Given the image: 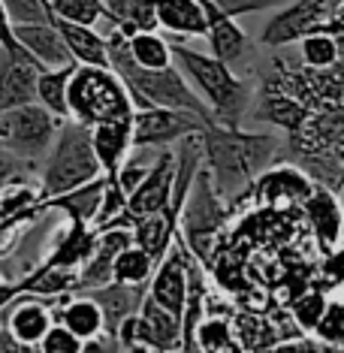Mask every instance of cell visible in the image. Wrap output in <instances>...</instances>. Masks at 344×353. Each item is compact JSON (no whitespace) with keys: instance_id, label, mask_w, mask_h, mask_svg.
Returning a JSON list of instances; mask_svg holds the SVG:
<instances>
[{"instance_id":"obj_1","label":"cell","mask_w":344,"mask_h":353,"mask_svg":"<svg viewBox=\"0 0 344 353\" xmlns=\"http://www.w3.org/2000/svg\"><path fill=\"white\" fill-rule=\"evenodd\" d=\"M196 139L203 151V170L209 172L212 188L230 208L269 166L278 163L284 151V142L275 133H251L242 127L205 124Z\"/></svg>"},{"instance_id":"obj_2","label":"cell","mask_w":344,"mask_h":353,"mask_svg":"<svg viewBox=\"0 0 344 353\" xmlns=\"http://www.w3.org/2000/svg\"><path fill=\"white\" fill-rule=\"evenodd\" d=\"M172 63L196 91V97L212 112L214 124L221 127H242L247 109L254 100V79L236 76L230 63H221L209 52H196L181 39H170Z\"/></svg>"},{"instance_id":"obj_3","label":"cell","mask_w":344,"mask_h":353,"mask_svg":"<svg viewBox=\"0 0 344 353\" xmlns=\"http://www.w3.org/2000/svg\"><path fill=\"white\" fill-rule=\"evenodd\" d=\"M100 175L103 170L91 145V127L63 121L58 127V136H54L49 154L43 157V170H39V181H37L39 203L82 188V184L100 179Z\"/></svg>"},{"instance_id":"obj_4","label":"cell","mask_w":344,"mask_h":353,"mask_svg":"<svg viewBox=\"0 0 344 353\" xmlns=\"http://www.w3.org/2000/svg\"><path fill=\"white\" fill-rule=\"evenodd\" d=\"M133 103L124 82L109 67H76L67 85L70 121L97 127L133 118Z\"/></svg>"},{"instance_id":"obj_5","label":"cell","mask_w":344,"mask_h":353,"mask_svg":"<svg viewBox=\"0 0 344 353\" xmlns=\"http://www.w3.org/2000/svg\"><path fill=\"white\" fill-rule=\"evenodd\" d=\"M230 221V205L218 196V190L212 188L209 172L199 166L194 184L188 190L185 208H181L179 218V239L185 242V248L194 254V260L199 266H209L214 263L218 254V242H221V230Z\"/></svg>"},{"instance_id":"obj_6","label":"cell","mask_w":344,"mask_h":353,"mask_svg":"<svg viewBox=\"0 0 344 353\" xmlns=\"http://www.w3.org/2000/svg\"><path fill=\"white\" fill-rule=\"evenodd\" d=\"M61 124H63L61 118L45 112L39 103L6 109L0 112V151L21 160V163L37 166L39 160L49 154Z\"/></svg>"},{"instance_id":"obj_7","label":"cell","mask_w":344,"mask_h":353,"mask_svg":"<svg viewBox=\"0 0 344 353\" xmlns=\"http://www.w3.org/2000/svg\"><path fill=\"white\" fill-rule=\"evenodd\" d=\"M332 19L330 0H290L287 6L275 10V15L260 30L263 49H284V46L299 43L302 37L323 30Z\"/></svg>"},{"instance_id":"obj_8","label":"cell","mask_w":344,"mask_h":353,"mask_svg":"<svg viewBox=\"0 0 344 353\" xmlns=\"http://www.w3.org/2000/svg\"><path fill=\"white\" fill-rule=\"evenodd\" d=\"M205 127L203 118L179 109H139L133 112V148L163 151L175 142L196 136Z\"/></svg>"},{"instance_id":"obj_9","label":"cell","mask_w":344,"mask_h":353,"mask_svg":"<svg viewBox=\"0 0 344 353\" xmlns=\"http://www.w3.org/2000/svg\"><path fill=\"white\" fill-rule=\"evenodd\" d=\"M61 299H43V296H30V293L15 296V299L0 311L3 332L10 335L15 344L37 347L39 339H43V335L49 332V326L54 323V305Z\"/></svg>"},{"instance_id":"obj_10","label":"cell","mask_w":344,"mask_h":353,"mask_svg":"<svg viewBox=\"0 0 344 353\" xmlns=\"http://www.w3.org/2000/svg\"><path fill=\"white\" fill-rule=\"evenodd\" d=\"M190 263H194V254H190L185 248V242L175 236L172 248L154 266V275L148 281V299H154L157 305H163L166 311H172V314L181 317V308H185V299H188Z\"/></svg>"},{"instance_id":"obj_11","label":"cell","mask_w":344,"mask_h":353,"mask_svg":"<svg viewBox=\"0 0 344 353\" xmlns=\"http://www.w3.org/2000/svg\"><path fill=\"white\" fill-rule=\"evenodd\" d=\"M172 181H175V148H163L157 151L154 163H151L145 179L139 181V188L127 196V227L139 218L163 212L172 196Z\"/></svg>"},{"instance_id":"obj_12","label":"cell","mask_w":344,"mask_h":353,"mask_svg":"<svg viewBox=\"0 0 344 353\" xmlns=\"http://www.w3.org/2000/svg\"><path fill=\"white\" fill-rule=\"evenodd\" d=\"M311 190H314V181L296 163H275L247 188V194L266 208H293L305 203Z\"/></svg>"},{"instance_id":"obj_13","label":"cell","mask_w":344,"mask_h":353,"mask_svg":"<svg viewBox=\"0 0 344 353\" xmlns=\"http://www.w3.org/2000/svg\"><path fill=\"white\" fill-rule=\"evenodd\" d=\"M247 112H254V121L275 124V127H281L287 136H293L311 115L299 100L284 91L272 70L260 79V88H254V100H251V109Z\"/></svg>"},{"instance_id":"obj_14","label":"cell","mask_w":344,"mask_h":353,"mask_svg":"<svg viewBox=\"0 0 344 353\" xmlns=\"http://www.w3.org/2000/svg\"><path fill=\"white\" fill-rule=\"evenodd\" d=\"M43 67L30 54L0 52V112L37 103V76Z\"/></svg>"},{"instance_id":"obj_15","label":"cell","mask_w":344,"mask_h":353,"mask_svg":"<svg viewBox=\"0 0 344 353\" xmlns=\"http://www.w3.org/2000/svg\"><path fill=\"white\" fill-rule=\"evenodd\" d=\"M302 214H305L311 232H314L317 245L323 254H335L341 245V221H344V208L338 203V194L314 184V190L308 194V199L302 203Z\"/></svg>"},{"instance_id":"obj_16","label":"cell","mask_w":344,"mask_h":353,"mask_svg":"<svg viewBox=\"0 0 344 353\" xmlns=\"http://www.w3.org/2000/svg\"><path fill=\"white\" fill-rule=\"evenodd\" d=\"M205 12V39H209V54L218 58L221 63L233 67L236 61H242L247 52L254 49V39L236 25V19L223 15L212 0H199Z\"/></svg>"},{"instance_id":"obj_17","label":"cell","mask_w":344,"mask_h":353,"mask_svg":"<svg viewBox=\"0 0 344 353\" xmlns=\"http://www.w3.org/2000/svg\"><path fill=\"white\" fill-rule=\"evenodd\" d=\"M127 245H133V232L124 227H112V230H97V239H94L91 256L82 263L79 269V287L76 293L82 290H94V287H103L112 281V263L115 256L124 251Z\"/></svg>"},{"instance_id":"obj_18","label":"cell","mask_w":344,"mask_h":353,"mask_svg":"<svg viewBox=\"0 0 344 353\" xmlns=\"http://www.w3.org/2000/svg\"><path fill=\"white\" fill-rule=\"evenodd\" d=\"M82 293L100 308L103 335L115 339L124 320H130L136 311H139V305H142V299H145L148 287H130V284H115V281H109V284L94 287V290H82Z\"/></svg>"},{"instance_id":"obj_19","label":"cell","mask_w":344,"mask_h":353,"mask_svg":"<svg viewBox=\"0 0 344 353\" xmlns=\"http://www.w3.org/2000/svg\"><path fill=\"white\" fill-rule=\"evenodd\" d=\"M15 43L25 49L43 70H54V67H67L73 63L67 46L58 34V28L52 21H34V25H12Z\"/></svg>"},{"instance_id":"obj_20","label":"cell","mask_w":344,"mask_h":353,"mask_svg":"<svg viewBox=\"0 0 344 353\" xmlns=\"http://www.w3.org/2000/svg\"><path fill=\"white\" fill-rule=\"evenodd\" d=\"M91 145H94V154H97L103 175L115 179V172L121 170L127 154L133 151V118L91 127Z\"/></svg>"},{"instance_id":"obj_21","label":"cell","mask_w":344,"mask_h":353,"mask_svg":"<svg viewBox=\"0 0 344 353\" xmlns=\"http://www.w3.org/2000/svg\"><path fill=\"white\" fill-rule=\"evenodd\" d=\"M103 190H106V175L100 179L82 184L76 190H67L61 196H52V199H43L39 208H54V212H63L67 214V223H79V227H94L97 223V214H100V203H103Z\"/></svg>"},{"instance_id":"obj_22","label":"cell","mask_w":344,"mask_h":353,"mask_svg":"<svg viewBox=\"0 0 344 353\" xmlns=\"http://www.w3.org/2000/svg\"><path fill=\"white\" fill-rule=\"evenodd\" d=\"M154 21L172 39L205 37V12L199 0H154Z\"/></svg>"},{"instance_id":"obj_23","label":"cell","mask_w":344,"mask_h":353,"mask_svg":"<svg viewBox=\"0 0 344 353\" xmlns=\"http://www.w3.org/2000/svg\"><path fill=\"white\" fill-rule=\"evenodd\" d=\"M54 323L76 335L79 341H94L103 335V314L85 293H70L54 305Z\"/></svg>"},{"instance_id":"obj_24","label":"cell","mask_w":344,"mask_h":353,"mask_svg":"<svg viewBox=\"0 0 344 353\" xmlns=\"http://www.w3.org/2000/svg\"><path fill=\"white\" fill-rule=\"evenodd\" d=\"M52 25L58 28V34L76 67H109L106 34H100L97 28L70 25V21H52Z\"/></svg>"},{"instance_id":"obj_25","label":"cell","mask_w":344,"mask_h":353,"mask_svg":"<svg viewBox=\"0 0 344 353\" xmlns=\"http://www.w3.org/2000/svg\"><path fill=\"white\" fill-rule=\"evenodd\" d=\"M106 21L121 37H133L139 30H157L154 0H103Z\"/></svg>"},{"instance_id":"obj_26","label":"cell","mask_w":344,"mask_h":353,"mask_svg":"<svg viewBox=\"0 0 344 353\" xmlns=\"http://www.w3.org/2000/svg\"><path fill=\"white\" fill-rule=\"evenodd\" d=\"M76 63H67V67H54V70H43L37 76V103L45 112H52L61 121H70L67 115V85L70 76H73Z\"/></svg>"},{"instance_id":"obj_27","label":"cell","mask_w":344,"mask_h":353,"mask_svg":"<svg viewBox=\"0 0 344 353\" xmlns=\"http://www.w3.org/2000/svg\"><path fill=\"white\" fill-rule=\"evenodd\" d=\"M127 54L139 70H166L172 67L170 39H163L157 30H139L127 37Z\"/></svg>"},{"instance_id":"obj_28","label":"cell","mask_w":344,"mask_h":353,"mask_svg":"<svg viewBox=\"0 0 344 353\" xmlns=\"http://www.w3.org/2000/svg\"><path fill=\"white\" fill-rule=\"evenodd\" d=\"M233 335L245 353H269L278 341H284V335L275 329V323L254 314H239L233 320Z\"/></svg>"},{"instance_id":"obj_29","label":"cell","mask_w":344,"mask_h":353,"mask_svg":"<svg viewBox=\"0 0 344 353\" xmlns=\"http://www.w3.org/2000/svg\"><path fill=\"white\" fill-rule=\"evenodd\" d=\"M157 263L136 245H127L112 263V281L115 284H130V287H148L151 275H154Z\"/></svg>"},{"instance_id":"obj_30","label":"cell","mask_w":344,"mask_h":353,"mask_svg":"<svg viewBox=\"0 0 344 353\" xmlns=\"http://www.w3.org/2000/svg\"><path fill=\"white\" fill-rule=\"evenodd\" d=\"M299 58L305 70H332L344 61L335 37L326 30H314V34L299 39Z\"/></svg>"},{"instance_id":"obj_31","label":"cell","mask_w":344,"mask_h":353,"mask_svg":"<svg viewBox=\"0 0 344 353\" xmlns=\"http://www.w3.org/2000/svg\"><path fill=\"white\" fill-rule=\"evenodd\" d=\"M52 21H70V25L97 28L106 21V6L103 0H49Z\"/></svg>"},{"instance_id":"obj_32","label":"cell","mask_w":344,"mask_h":353,"mask_svg":"<svg viewBox=\"0 0 344 353\" xmlns=\"http://www.w3.org/2000/svg\"><path fill=\"white\" fill-rule=\"evenodd\" d=\"M233 339V320L230 317H221V314H205L203 323L196 326V335H194V344H196V353H205L218 344Z\"/></svg>"},{"instance_id":"obj_33","label":"cell","mask_w":344,"mask_h":353,"mask_svg":"<svg viewBox=\"0 0 344 353\" xmlns=\"http://www.w3.org/2000/svg\"><path fill=\"white\" fill-rule=\"evenodd\" d=\"M323 311H326V296L320 290H305L293 302L296 329H299V332H314L320 317H323Z\"/></svg>"},{"instance_id":"obj_34","label":"cell","mask_w":344,"mask_h":353,"mask_svg":"<svg viewBox=\"0 0 344 353\" xmlns=\"http://www.w3.org/2000/svg\"><path fill=\"white\" fill-rule=\"evenodd\" d=\"M10 12L12 25H34V21H52L49 0H0Z\"/></svg>"},{"instance_id":"obj_35","label":"cell","mask_w":344,"mask_h":353,"mask_svg":"<svg viewBox=\"0 0 344 353\" xmlns=\"http://www.w3.org/2000/svg\"><path fill=\"white\" fill-rule=\"evenodd\" d=\"M314 335L323 344L344 341V305L341 302H326V311H323V317H320Z\"/></svg>"},{"instance_id":"obj_36","label":"cell","mask_w":344,"mask_h":353,"mask_svg":"<svg viewBox=\"0 0 344 353\" xmlns=\"http://www.w3.org/2000/svg\"><path fill=\"white\" fill-rule=\"evenodd\" d=\"M82 347H85V341H79L76 335L70 332V329H63L61 323H52L49 332L37 344L39 353H82Z\"/></svg>"},{"instance_id":"obj_37","label":"cell","mask_w":344,"mask_h":353,"mask_svg":"<svg viewBox=\"0 0 344 353\" xmlns=\"http://www.w3.org/2000/svg\"><path fill=\"white\" fill-rule=\"evenodd\" d=\"M214 6L230 15V19H242V15H254V12H266V10H281L290 0H212Z\"/></svg>"},{"instance_id":"obj_38","label":"cell","mask_w":344,"mask_h":353,"mask_svg":"<svg viewBox=\"0 0 344 353\" xmlns=\"http://www.w3.org/2000/svg\"><path fill=\"white\" fill-rule=\"evenodd\" d=\"M0 52H6V54H28L25 49H21L19 43H15V34H12V19H10V12H6V6L0 3Z\"/></svg>"},{"instance_id":"obj_39","label":"cell","mask_w":344,"mask_h":353,"mask_svg":"<svg viewBox=\"0 0 344 353\" xmlns=\"http://www.w3.org/2000/svg\"><path fill=\"white\" fill-rule=\"evenodd\" d=\"M269 353H320V344L308 335H293V339H284L278 341Z\"/></svg>"},{"instance_id":"obj_40","label":"cell","mask_w":344,"mask_h":353,"mask_svg":"<svg viewBox=\"0 0 344 353\" xmlns=\"http://www.w3.org/2000/svg\"><path fill=\"white\" fill-rule=\"evenodd\" d=\"M121 350V344H118L115 339H109V335H100V339L94 341H85L82 353H118Z\"/></svg>"},{"instance_id":"obj_41","label":"cell","mask_w":344,"mask_h":353,"mask_svg":"<svg viewBox=\"0 0 344 353\" xmlns=\"http://www.w3.org/2000/svg\"><path fill=\"white\" fill-rule=\"evenodd\" d=\"M15 296H21V287H19V281H6V278H0V311L10 305Z\"/></svg>"},{"instance_id":"obj_42","label":"cell","mask_w":344,"mask_h":353,"mask_svg":"<svg viewBox=\"0 0 344 353\" xmlns=\"http://www.w3.org/2000/svg\"><path fill=\"white\" fill-rule=\"evenodd\" d=\"M0 353H39L37 347H25V344H15L6 332H0Z\"/></svg>"},{"instance_id":"obj_43","label":"cell","mask_w":344,"mask_h":353,"mask_svg":"<svg viewBox=\"0 0 344 353\" xmlns=\"http://www.w3.org/2000/svg\"><path fill=\"white\" fill-rule=\"evenodd\" d=\"M205 353H245L242 350V344L236 341V335L230 341H223V344H218V347H212V350H205Z\"/></svg>"},{"instance_id":"obj_44","label":"cell","mask_w":344,"mask_h":353,"mask_svg":"<svg viewBox=\"0 0 344 353\" xmlns=\"http://www.w3.org/2000/svg\"><path fill=\"white\" fill-rule=\"evenodd\" d=\"M320 353H344V341L341 344H320Z\"/></svg>"},{"instance_id":"obj_45","label":"cell","mask_w":344,"mask_h":353,"mask_svg":"<svg viewBox=\"0 0 344 353\" xmlns=\"http://www.w3.org/2000/svg\"><path fill=\"white\" fill-rule=\"evenodd\" d=\"M118 353H154L151 347H139V344H133V347H121Z\"/></svg>"},{"instance_id":"obj_46","label":"cell","mask_w":344,"mask_h":353,"mask_svg":"<svg viewBox=\"0 0 344 353\" xmlns=\"http://www.w3.org/2000/svg\"><path fill=\"white\" fill-rule=\"evenodd\" d=\"M341 190H344V151H341Z\"/></svg>"},{"instance_id":"obj_47","label":"cell","mask_w":344,"mask_h":353,"mask_svg":"<svg viewBox=\"0 0 344 353\" xmlns=\"http://www.w3.org/2000/svg\"><path fill=\"white\" fill-rule=\"evenodd\" d=\"M341 3V0H330V6H332V10H335V6H338Z\"/></svg>"},{"instance_id":"obj_48","label":"cell","mask_w":344,"mask_h":353,"mask_svg":"<svg viewBox=\"0 0 344 353\" xmlns=\"http://www.w3.org/2000/svg\"><path fill=\"white\" fill-rule=\"evenodd\" d=\"M341 245H344V221H341Z\"/></svg>"},{"instance_id":"obj_49","label":"cell","mask_w":344,"mask_h":353,"mask_svg":"<svg viewBox=\"0 0 344 353\" xmlns=\"http://www.w3.org/2000/svg\"><path fill=\"white\" fill-rule=\"evenodd\" d=\"M0 332H3V320H0Z\"/></svg>"},{"instance_id":"obj_50","label":"cell","mask_w":344,"mask_h":353,"mask_svg":"<svg viewBox=\"0 0 344 353\" xmlns=\"http://www.w3.org/2000/svg\"><path fill=\"white\" fill-rule=\"evenodd\" d=\"M341 76H344V61H341Z\"/></svg>"}]
</instances>
